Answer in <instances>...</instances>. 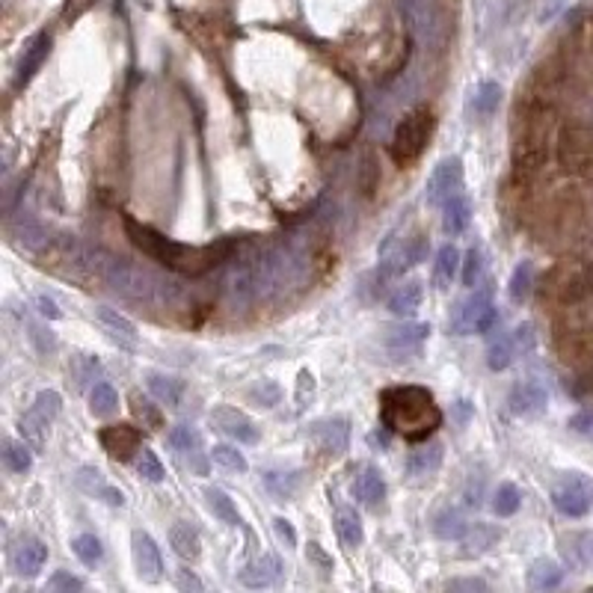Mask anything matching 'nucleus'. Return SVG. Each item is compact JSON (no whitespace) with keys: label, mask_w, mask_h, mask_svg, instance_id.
I'll list each match as a JSON object with an SVG mask.
<instances>
[{"label":"nucleus","mask_w":593,"mask_h":593,"mask_svg":"<svg viewBox=\"0 0 593 593\" xmlns=\"http://www.w3.org/2000/svg\"><path fill=\"white\" fill-rule=\"evenodd\" d=\"M125 235L140 252H146L148 259L161 261L166 270L181 273V276H202V273L214 270L220 261H226L228 255V244H208V246L179 244L152 226L137 223L134 217H125Z\"/></svg>","instance_id":"1"},{"label":"nucleus","mask_w":593,"mask_h":593,"mask_svg":"<svg viewBox=\"0 0 593 593\" xmlns=\"http://www.w3.org/2000/svg\"><path fill=\"white\" fill-rule=\"evenodd\" d=\"M380 419L406 442H428L442 424V410L421 386H395L380 395Z\"/></svg>","instance_id":"2"},{"label":"nucleus","mask_w":593,"mask_h":593,"mask_svg":"<svg viewBox=\"0 0 593 593\" xmlns=\"http://www.w3.org/2000/svg\"><path fill=\"white\" fill-rule=\"evenodd\" d=\"M223 294L228 300V306L235 309H246L264 297L279 294V282H276V273H273L270 252L237 261L235 268L226 273Z\"/></svg>","instance_id":"3"},{"label":"nucleus","mask_w":593,"mask_h":593,"mask_svg":"<svg viewBox=\"0 0 593 593\" xmlns=\"http://www.w3.org/2000/svg\"><path fill=\"white\" fill-rule=\"evenodd\" d=\"M433 134V113L430 108H415L397 122L395 137H392V157L397 164H413L419 161L421 152L428 148Z\"/></svg>","instance_id":"4"},{"label":"nucleus","mask_w":593,"mask_h":593,"mask_svg":"<svg viewBox=\"0 0 593 593\" xmlns=\"http://www.w3.org/2000/svg\"><path fill=\"white\" fill-rule=\"evenodd\" d=\"M495 321H499V309L493 303V291L481 288L454 306L448 330L454 335H481L486 330H493Z\"/></svg>","instance_id":"5"},{"label":"nucleus","mask_w":593,"mask_h":593,"mask_svg":"<svg viewBox=\"0 0 593 593\" xmlns=\"http://www.w3.org/2000/svg\"><path fill=\"white\" fill-rule=\"evenodd\" d=\"M428 246L430 241L421 232H415L410 237H392V241L383 246V252H380V273H383V279L401 276V273L413 270L415 264L428 255Z\"/></svg>","instance_id":"6"},{"label":"nucleus","mask_w":593,"mask_h":593,"mask_svg":"<svg viewBox=\"0 0 593 593\" xmlns=\"http://www.w3.org/2000/svg\"><path fill=\"white\" fill-rule=\"evenodd\" d=\"M552 504L557 513L570 519H581L588 517L593 508V486L588 477L581 475H566L552 486Z\"/></svg>","instance_id":"7"},{"label":"nucleus","mask_w":593,"mask_h":593,"mask_svg":"<svg viewBox=\"0 0 593 593\" xmlns=\"http://www.w3.org/2000/svg\"><path fill=\"white\" fill-rule=\"evenodd\" d=\"M534 326L531 324H519L517 330L504 333L499 341L490 344V353H486V365L493 371H504L508 365H513L519 357L534 350Z\"/></svg>","instance_id":"8"},{"label":"nucleus","mask_w":593,"mask_h":593,"mask_svg":"<svg viewBox=\"0 0 593 593\" xmlns=\"http://www.w3.org/2000/svg\"><path fill=\"white\" fill-rule=\"evenodd\" d=\"M460 184H463V161L451 155L430 172L428 188H424V199H428V205H445L448 199H454Z\"/></svg>","instance_id":"9"},{"label":"nucleus","mask_w":593,"mask_h":593,"mask_svg":"<svg viewBox=\"0 0 593 593\" xmlns=\"http://www.w3.org/2000/svg\"><path fill=\"white\" fill-rule=\"evenodd\" d=\"M430 335V326L428 324H419V321H410V324H395L392 330L386 333V353L392 359H410L419 353V348L424 344V339Z\"/></svg>","instance_id":"10"},{"label":"nucleus","mask_w":593,"mask_h":593,"mask_svg":"<svg viewBox=\"0 0 593 593\" xmlns=\"http://www.w3.org/2000/svg\"><path fill=\"white\" fill-rule=\"evenodd\" d=\"M131 552H134V566H137L140 579L148 581V584L164 579L161 549H157V543L146 534V531H134V537H131Z\"/></svg>","instance_id":"11"},{"label":"nucleus","mask_w":593,"mask_h":593,"mask_svg":"<svg viewBox=\"0 0 593 593\" xmlns=\"http://www.w3.org/2000/svg\"><path fill=\"white\" fill-rule=\"evenodd\" d=\"M10 241H12V246H19L21 252L39 255V252H45L51 246V235H48V228L42 226L36 217L21 214L19 220H12V223H10Z\"/></svg>","instance_id":"12"},{"label":"nucleus","mask_w":593,"mask_h":593,"mask_svg":"<svg viewBox=\"0 0 593 593\" xmlns=\"http://www.w3.org/2000/svg\"><path fill=\"white\" fill-rule=\"evenodd\" d=\"M214 424L217 430H223L228 439L235 442H244V445H255V442L261 439V430L255 428L252 419H246L241 410H235V406H214Z\"/></svg>","instance_id":"13"},{"label":"nucleus","mask_w":593,"mask_h":593,"mask_svg":"<svg viewBox=\"0 0 593 593\" xmlns=\"http://www.w3.org/2000/svg\"><path fill=\"white\" fill-rule=\"evenodd\" d=\"M282 573H285V566H282L279 555H261L237 573V581L250 590H268L273 584H279Z\"/></svg>","instance_id":"14"},{"label":"nucleus","mask_w":593,"mask_h":593,"mask_svg":"<svg viewBox=\"0 0 593 593\" xmlns=\"http://www.w3.org/2000/svg\"><path fill=\"white\" fill-rule=\"evenodd\" d=\"M99 439L104 451H108L113 460H122V463H128L140 451V430L131 428V424H110V428H104L99 433Z\"/></svg>","instance_id":"15"},{"label":"nucleus","mask_w":593,"mask_h":593,"mask_svg":"<svg viewBox=\"0 0 593 593\" xmlns=\"http://www.w3.org/2000/svg\"><path fill=\"white\" fill-rule=\"evenodd\" d=\"M508 406L513 415H540L549 406V392L534 380H525V383H517L510 389Z\"/></svg>","instance_id":"16"},{"label":"nucleus","mask_w":593,"mask_h":593,"mask_svg":"<svg viewBox=\"0 0 593 593\" xmlns=\"http://www.w3.org/2000/svg\"><path fill=\"white\" fill-rule=\"evenodd\" d=\"M170 445L175 454L184 457V463H188V469H193L196 475H208V463L205 457L199 454L202 448V437L193 428H188V424H181V428H172L170 430Z\"/></svg>","instance_id":"17"},{"label":"nucleus","mask_w":593,"mask_h":593,"mask_svg":"<svg viewBox=\"0 0 593 593\" xmlns=\"http://www.w3.org/2000/svg\"><path fill=\"white\" fill-rule=\"evenodd\" d=\"M557 549H561L564 561L570 564L573 570H579V573L593 570V531H573V534H564Z\"/></svg>","instance_id":"18"},{"label":"nucleus","mask_w":593,"mask_h":593,"mask_svg":"<svg viewBox=\"0 0 593 593\" xmlns=\"http://www.w3.org/2000/svg\"><path fill=\"white\" fill-rule=\"evenodd\" d=\"M95 317H99V326H101V330L108 333L110 339L119 344V348H125V350H137V344H140V333H137V326L131 324L125 315L113 312V309H108V306H99V309H95Z\"/></svg>","instance_id":"19"},{"label":"nucleus","mask_w":593,"mask_h":593,"mask_svg":"<svg viewBox=\"0 0 593 593\" xmlns=\"http://www.w3.org/2000/svg\"><path fill=\"white\" fill-rule=\"evenodd\" d=\"M45 561H48V546L36 537H24L12 552V570L19 573L21 579H33V575H39Z\"/></svg>","instance_id":"20"},{"label":"nucleus","mask_w":593,"mask_h":593,"mask_svg":"<svg viewBox=\"0 0 593 593\" xmlns=\"http://www.w3.org/2000/svg\"><path fill=\"white\" fill-rule=\"evenodd\" d=\"M350 493H353V499H357L359 504H365V508H374V504L383 501L386 481H383V475H380L374 466H362L359 472L353 475Z\"/></svg>","instance_id":"21"},{"label":"nucleus","mask_w":593,"mask_h":593,"mask_svg":"<svg viewBox=\"0 0 593 593\" xmlns=\"http://www.w3.org/2000/svg\"><path fill=\"white\" fill-rule=\"evenodd\" d=\"M309 437H312L324 451H333V454H341V451L348 448L350 428H348V421H341V419H326V421L309 424Z\"/></svg>","instance_id":"22"},{"label":"nucleus","mask_w":593,"mask_h":593,"mask_svg":"<svg viewBox=\"0 0 593 593\" xmlns=\"http://www.w3.org/2000/svg\"><path fill=\"white\" fill-rule=\"evenodd\" d=\"M75 481H77V486H81V490H84L86 495H92V499L108 501V504H113V508H119V504H125V495H122V493H119L113 484L104 481V475L99 472V469L84 466L81 472L75 475Z\"/></svg>","instance_id":"23"},{"label":"nucleus","mask_w":593,"mask_h":593,"mask_svg":"<svg viewBox=\"0 0 593 593\" xmlns=\"http://www.w3.org/2000/svg\"><path fill=\"white\" fill-rule=\"evenodd\" d=\"M48 54H51V36L48 33H39V36L24 48V54L19 60V72H15V84L19 86L28 84L30 77L42 68V63L48 60Z\"/></svg>","instance_id":"24"},{"label":"nucleus","mask_w":593,"mask_h":593,"mask_svg":"<svg viewBox=\"0 0 593 593\" xmlns=\"http://www.w3.org/2000/svg\"><path fill=\"white\" fill-rule=\"evenodd\" d=\"M442 457H445V451H442L439 442H421V445L410 451V457H406V475L413 477L433 475L442 466Z\"/></svg>","instance_id":"25"},{"label":"nucleus","mask_w":593,"mask_h":593,"mask_svg":"<svg viewBox=\"0 0 593 593\" xmlns=\"http://www.w3.org/2000/svg\"><path fill=\"white\" fill-rule=\"evenodd\" d=\"M528 584H531V590H537V593L557 590L564 584L561 564L549 561V557H537V561L531 564V570H528Z\"/></svg>","instance_id":"26"},{"label":"nucleus","mask_w":593,"mask_h":593,"mask_svg":"<svg viewBox=\"0 0 593 593\" xmlns=\"http://www.w3.org/2000/svg\"><path fill=\"white\" fill-rule=\"evenodd\" d=\"M421 300H424L421 282H404V285L392 291V297H389V309H392V315L397 317H413L421 309Z\"/></svg>","instance_id":"27"},{"label":"nucleus","mask_w":593,"mask_h":593,"mask_svg":"<svg viewBox=\"0 0 593 593\" xmlns=\"http://www.w3.org/2000/svg\"><path fill=\"white\" fill-rule=\"evenodd\" d=\"M146 386H148V395H155L157 401L166 404V406H179L184 401V386L179 377H170V374H148L146 377Z\"/></svg>","instance_id":"28"},{"label":"nucleus","mask_w":593,"mask_h":593,"mask_svg":"<svg viewBox=\"0 0 593 593\" xmlns=\"http://www.w3.org/2000/svg\"><path fill=\"white\" fill-rule=\"evenodd\" d=\"M335 531H339L344 546L350 549L362 546V537L365 534H362V519L357 508H350V504H339V508H335Z\"/></svg>","instance_id":"29"},{"label":"nucleus","mask_w":593,"mask_h":593,"mask_svg":"<svg viewBox=\"0 0 593 593\" xmlns=\"http://www.w3.org/2000/svg\"><path fill=\"white\" fill-rule=\"evenodd\" d=\"M170 546L175 549V555L184 557V561H196L199 552H202L196 528L188 525V522H175V525L170 528Z\"/></svg>","instance_id":"30"},{"label":"nucleus","mask_w":593,"mask_h":593,"mask_svg":"<svg viewBox=\"0 0 593 593\" xmlns=\"http://www.w3.org/2000/svg\"><path fill=\"white\" fill-rule=\"evenodd\" d=\"M469 220H472V205H469L466 196H454L442 205V228L448 235H463Z\"/></svg>","instance_id":"31"},{"label":"nucleus","mask_w":593,"mask_h":593,"mask_svg":"<svg viewBox=\"0 0 593 593\" xmlns=\"http://www.w3.org/2000/svg\"><path fill=\"white\" fill-rule=\"evenodd\" d=\"M457 273H460V250L454 244H445L437 252V264H433V285L445 291L454 282Z\"/></svg>","instance_id":"32"},{"label":"nucleus","mask_w":593,"mask_h":593,"mask_svg":"<svg viewBox=\"0 0 593 593\" xmlns=\"http://www.w3.org/2000/svg\"><path fill=\"white\" fill-rule=\"evenodd\" d=\"M433 534L439 540H463L469 534V522L463 519V513L454 508H445L433 517Z\"/></svg>","instance_id":"33"},{"label":"nucleus","mask_w":593,"mask_h":593,"mask_svg":"<svg viewBox=\"0 0 593 593\" xmlns=\"http://www.w3.org/2000/svg\"><path fill=\"white\" fill-rule=\"evenodd\" d=\"M264 486H268V493L273 495V499H279V501H285V499H291L297 490H300V472H264Z\"/></svg>","instance_id":"34"},{"label":"nucleus","mask_w":593,"mask_h":593,"mask_svg":"<svg viewBox=\"0 0 593 593\" xmlns=\"http://www.w3.org/2000/svg\"><path fill=\"white\" fill-rule=\"evenodd\" d=\"M205 501L211 504V510H214L217 519H223L226 525H241V513H237L235 501L228 499L223 490H217V486H208L205 490Z\"/></svg>","instance_id":"35"},{"label":"nucleus","mask_w":593,"mask_h":593,"mask_svg":"<svg viewBox=\"0 0 593 593\" xmlns=\"http://www.w3.org/2000/svg\"><path fill=\"white\" fill-rule=\"evenodd\" d=\"M90 410H92L95 415H101V419H108V415H116V410H119L116 389H113L110 383L92 386V392H90Z\"/></svg>","instance_id":"36"},{"label":"nucleus","mask_w":593,"mask_h":593,"mask_svg":"<svg viewBox=\"0 0 593 593\" xmlns=\"http://www.w3.org/2000/svg\"><path fill=\"white\" fill-rule=\"evenodd\" d=\"M4 466L10 469V472H15V475H24V472H30V466H33V454L28 448L21 445V442H15V439H6L4 442Z\"/></svg>","instance_id":"37"},{"label":"nucleus","mask_w":593,"mask_h":593,"mask_svg":"<svg viewBox=\"0 0 593 593\" xmlns=\"http://www.w3.org/2000/svg\"><path fill=\"white\" fill-rule=\"evenodd\" d=\"M472 104H475L477 116H493V113L499 110V104H501V86L495 81H484L475 90V101Z\"/></svg>","instance_id":"38"},{"label":"nucleus","mask_w":593,"mask_h":593,"mask_svg":"<svg viewBox=\"0 0 593 593\" xmlns=\"http://www.w3.org/2000/svg\"><path fill=\"white\" fill-rule=\"evenodd\" d=\"M522 504V493L517 484H499V490H495V499H493V510L499 513V517H513V513L519 510Z\"/></svg>","instance_id":"39"},{"label":"nucleus","mask_w":593,"mask_h":593,"mask_svg":"<svg viewBox=\"0 0 593 593\" xmlns=\"http://www.w3.org/2000/svg\"><path fill=\"white\" fill-rule=\"evenodd\" d=\"M72 549H75V555L81 557V561H84L86 566H99V564H101V557H104L101 540L95 537V534H81V537H75V540H72Z\"/></svg>","instance_id":"40"},{"label":"nucleus","mask_w":593,"mask_h":593,"mask_svg":"<svg viewBox=\"0 0 593 593\" xmlns=\"http://www.w3.org/2000/svg\"><path fill=\"white\" fill-rule=\"evenodd\" d=\"M48 428H51V424H48V421H42V419H36V415H33L30 410L21 415V433H24V439H28L30 445H33V451H42V448H45Z\"/></svg>","instance_id":"41"},{"label":"nucleus","mask_w":593,"mask_h":593,"mask_svg":"<svg viewBox=\"0 0 593 593\" xmlns=\"http://www.w3.org/2000/svg\"><path fill=\"white\" fill-rule=\"evenodd\" d=\"M60 410H63V401H60V395H57V392H51V389H45V392H39V395H36V401H33V406H30V413L36 415V419L48 421V424L57 419Z\"/></svg>","instance_id":"42"},{"label":"nucleus","mask_w":593,"mask_h":593,"mask_svg":"<svg viewBox=\"0 0 593 593\" xmlns=\"http://www.w3.org/2000/svg\"><path fill=\"white\" fill-rule=\"evenodd\" d=\"M495 540H499V531L493 525H475L469 528V534L463 537V546L466 552H486L490 546H495Z\"/></svg>","instance_id":"43"},{"label":"nucleus","mask_w":593,"mask_h":593,"mask_svg":"<svg viewBox=\"0 0 593 593\" xmlns=\"http://www.w3.org/2000/svg\"><path fill=\"white\" fill-rule=\"evenodd\" d=\"M211 460H214L220 469H226V472H237V475L246 472V457L232 445H217L211 451Z\"/></svg>","instance_id":"44"},{"label":"nucleus","mask_w":593,"mask_h":593,"mask_svg":"<svg viewBox=\"0 0 593 593\" xmlns=\"http://www.w3.org/2000/svg\"><path fill=\"white\" fill-rule=\"evenodd\" d=\"M531 282H534V270H531V264L528 261H522V264H517V270H513V276H510V297L517 300V303H522V300H528V294H531Z\"/></svg>","instance_id":"45"},{"label":"nucleus","mask_w":593,"mask_h":593,"mask_svg":"<svg viewBox=\"0 0 593 593\" xmlns=\"http://www.w3.org/2000/svg\"><path fill=\"white\" fill-rule=\"evenodd\" d=\"M137 472H140V477H143V481H152V484H161V481H164L161 460H157L155 451H148V448H143V451L137 454Z\"/></svg>","instance_id":"46"},{"label":"nucleus","mask_w":593,"mask_h":593,"mask_svg":"<svg viewBox=\"0 0 593 593\" xmlns=\"http://www.w3.org/2000/svg\"><path fill=\"white\" fill-rule=\"evenodd\" d=\"M131 406H134V413H137V415H143V421H146L152 430H157V428H161V424H164L161 410L148 404V397H146L143 392H134V395H131Z\"/></svg>","instance_id":"47"},{"label":"nucleus","mask_w":593,"mask_h":593,"mask_svg":"<svg viewBox=\"0 0 593 593\" xmlns=\"http://www.w3.org/2000/svg\"><path fill=\"white\" fill-rule=\"evenodd\" d=\"M279 397H282V389L276 383H270V380H261V383H255L250 389V401L259 406H276Z\"/></svg>","instance_id":"48"},{"label":"nucleus","mask_w":593,"mask_h":593,"mask_svg":"<svg viewBox=\"0 0 593 593\" xmlns=\"http://www.w3.org/2000/svg\"><path fill=\"white\" fill-rule=\"evenodd\" d=\"M48 593H86V588H84V581L77 579V575L66 573V570H60V573L51 575Z\"/></svg>","instance_id":"49"},{"label":"nucleus","mask_w":593,"mask_h":593,"mask_svg":"<svg viewBox=\"0 0 593 593\" xmlns=\"http://www.w3.org/2000/svg\"><path fill=\"white\" fill-rule=\"evenodd\" d=\"M445 593H493V588L477 575H463V579H451L445 584Z\"/></svg>","instance_id":"50"},{"label":"nucleus","mask_w":593,"mask_h":593,"mask_svg":"<svg viewBox=\"0 0 593 593\" xmlns=\"http://www.w3.org/2000/svg\"><path fill=\"white\" fill-rule=\"evenodd\" d=\"M481 268H484V261H481V252L475 250H469L466 252V261H463V270H460V276H463V285L466 288H475V282L481 279Z\"/></svg>","instance_id":"51"},{"label":"nucleus","mask_w":593,"mask_h":593,"mask_svg":"<svg viewBox=\"0 0 593 593\" xmlns=\"http://www.w3.org/2000/svg\"><path fill=\"white\" fill-rule=\"evenodd\" d=\"M175 581H179L181 593H205V588H202V581H199V575L190 573V570H179Z\"/></svg>","instance_id":"52"},{"label":"nucleus","mask_w":593,"mask_h":593,"mask_svg":"<svg viewBox=\"0 0 593 593\" xmlns=\"http://www.w3.org/2000/svg\"><path fill=\"white\" fill-rule=\"evenodd\" d=\"M570 430L581 433V437H593V413H579L570 419Z\"/></svg>","instance_id":"53"},{"label":"nucleus","mask_w":593,"mask_h":593,"mask_svg":"<svg viewBox=\"0 0 593 593\" xmlns=\"http://www.w3.org/2000/svg\"><path fill=\"white\" fill-rule=\"evenodd\" d=\"M362 190L365 193H374V184L380 181V170H374V161H371V155L365 157V172H362Z\"/></svg>","instance_id":"54"},{"label":"nucleus","mask_w":593,"mask_h":593,"mask_svg":"<svg viewBox=\"0 0 593 593\" xmlns=\"http://www.w3.org/2000/svg\"><path fill=\"white\" fill-rule=\"evenodd\" d=\"M273 528H276V534L285 540L288 546H294L297 543V534H294V525H291L288 519H273Z\"/></svg>","instance_id":"55"},{"label":"nucleus","mask_w":593,"mask_h":593,"mask_svg":"<svg viewBox=\"0 0 593 593\" xmlns=\"http://www.w3.org/2000/svg\"><path fill=\"white\" fill-rule=\"evenodd\" d=\"M309 557H315V561L321 564L324 570H333V561L321 552V546H317V543H309Z\"/></svg>","instance_id":"56"},{"label":"nucleus","mask_w":593,"mask_h":593,"mask_svg":"<svg viewBox=\"0 0 593 593\" xmlns=\"http://www.w3.org/2000/svg\"><path fill=\"white\" fill-rule=\"evenodd\" d=\"M39 312L45 317H57L60 309L54 306V300H51V297H39Z\"/></svg>","instance_id":"57"},{"label":"nucleus","mask_w":593,"mask_h":593,"mask_svg":"<svg viewBox=\"0 0 593 593\" xmlns=\"http://www.w3.org/2000/svg\"><path fill=\"white\" fill-rule=\"evenodd\" d=\"M588 593H593V588H590V590H588Z\"/></svg>","instance_id":"58"}]
</instances>
